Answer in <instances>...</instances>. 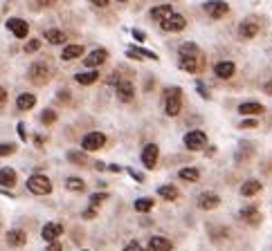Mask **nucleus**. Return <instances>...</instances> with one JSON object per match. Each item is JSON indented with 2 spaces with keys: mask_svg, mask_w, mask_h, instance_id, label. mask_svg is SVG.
I'll return each instance as SVG.
<instances>
[{
  "mask_svg": "<svg viewBox=\"0 0 272 251\" xmlns=\"http://www.w3.org/2000/svg\"><path fill=\"white\" fill-rule=\"evenodd\" d=\"M178 65L189 74H198L205 68V56L196 43H182L178 49Z\"/></svg>",
  "mask_w": 272,
  "mask_h": 251,
  "instance_id": "1",
  "label": "nucleus"
},
{
  "mask_svg": "<svg viewBox=\"0 0 272 251\" xmlns=\"http://www.w3.org/2000/svg\"><path fill=\"white\" fill-rule=\"evenodd\" d=\"M182 110V90L180 87H169L164 94V112L169 117L180 115Z\"/></svg>",
  "mask_w": 272,
  "mask_h": 251,
  "instance_id": "2",
  "label": "nucleus"
},
{
  "mask_svg": "<svg viewBox=\"0 0 272 251\" xmlns=\"http://www.w3.org/2000/svg\"><path fill=\"white\" fill-rule=\"evenodd\" d=\"M29 81L36 83V85H43V83L50 81V77H52V70H50L48 63L39 61V63H32V68H29Z\"/></svg>",
  "mask_w": 272,
  "mask_h": 251,
  "instance_id": "3",
  "label": "nucleus"
},
{
  "mask_svg": "<svg viewBox=\"0 0 272 251\" xmlns=\"http://www.w3.org/2000/svg\"><path fill=\"white\" fill-rule=\"evenodd\" d=\"M27 188L32 191L34 195H48L52 193V182H50L45 175H32V177L27 179Z\"/></svg>",
  "mask_w": 272,
  "mask_h": 251,
  "instance_id": "4",
  "label": "nucleus"
},
{
  "mask_svg": "<svg viewBox=\"0 0 272 251\" xmlns=\"http://www.w3.org/2000/svg\"><path fill=\"white\" fill-rule=\"evenodd\" d=\"M160 27L164 32H182L187 27V18L180 14H169L164 20H160Z\"/></svg>",
  "mask_w": 272,
  "mask_h": 251,
  "instance_id": "5",
  "label": "nucleus"
},
{
  "mask_svg": "<svg viewBox=\"0 0 272 251\" xmlns=\"http://www.w3.org/2000/svg\"><path fill=\"white\" fill-rule=\"evenodd\" d=\"M185 146L189 150H200L207 146V135L203 130H191L185 135Z\"/></svg>",
  "mask_w": 272,
  "mask_h": 251,
  "instance_id": "6",
  "label": "nucleus"
},
{
  "mask_svg": "<svg viewBox=\"0 0 272 251\" xmlns=\"http://www.w3.org/2000/svg\"><path fill=\"white\" fill-rule=\"evenodd\" d=\"M104 144H106V135H104V132H88L81 139L83 150H99Z\"/></svg>",
  "mask_w": 272,
  "mask_h": 251,
  "instance_id": "7",
  "label": "nucleus"
},
{
  "mask_svg": "<svg viewBox=\"0 0 272 251\" xmlns=\"http://www.w3.org/2000/svg\"><path fill=\"white\" fill-rule=\"evenodd\" d=\"M7 29H9L16 39H27V34H29V25L23 18H9L7 20Z\"/></svg>",
  "mask_w": 272,
  "mask_h": 251,
  "instance_id": "8",
  "label": "nucleus"
},
{
  "mask_svg": "<svg viewBox=\"0 0 272 251\" xmlns=\"http://www.w3.org/2000/svg\"><path fill=\"white\" fill-rule=\"evenodd\" d=\"M205 11H207L212 18H223V16L229 11V7H227V2H223V0H209V2H205Z\"/></svg>",
  "mask_w": 272,
  "mask_h": 251,
  "instance_id": "9",
  "label": "nucleus"
},
{
  "mask_svg": "<svg viewBox=\"0 0 272 251\" xmlns=\"http://www.w3.org/2000/svg\"><path fill=\"white\" fill-rule=\"evenodd\" d=\"M158 157H160V148H158L156 144H149L142 150V164H144L146 168H153V166L158 164Z\"/></svg>",
  "mask_w": 272,
  "mask_h": 251,
  "instance_id": "10",
  "label": "nucleus"
},
{
  "mask_svg": "<svg viewBox=\"0 0 272 251\" xmlns=\"http://www.w3.org/2000/svg\"><path fill=\"white\" fill-rule=\"evenodd\" d=\"M106 58H108V52L104 47H99V49H95V52H90L86 58H83V63H86L88 68H99L102 63H106Z\"/></svg>",
  "mask_w": 272,
  "mask_h": 251,
  "instance_id": "11",
  "label": "nucleus"
},
{
  "mask_svg": "<svg viewBox=\"0 0 272 251\" xmlns=\"http://www.w3.org/2000/svg\"><path fill=\"white\" fill-rule=\"evenodd\" d=\"M63 233V224H58V222H48L43 227V231H41V236H43L45 242H54L58 236Z\"/></svg>",
  "mask_w": 272,
  "mask_h": 251,
  "instance_id": "12",
  "label": "nucleus"
},
{
  "mask_svg": "<svg viewBox=\"0 0 272 251\" xmlns=\"http://www.w3.org/2000/svg\"><path fill=\"white\" fill-rule=\"evenodd\" d=\"M238 34H241V39H254V36L259 34V23L257 20H243L241 23V27H238Z\"/></svg>",
  "mask_w": 272,
  "mask_h": 251,
  "instance_id": "13",
  "label": "nucleus"
},
{
  "mask_svg": "<svg viewBox=\"0 0 272 251\" xmlns=\"http://www.w3.org/2000/svg\"><path fill=\"white\" fill-rule=\"evenodd\" d=\"M214 72L218 79H229V77H234V72H236V65H234L232 61H220V63H216Z\"/></svg>",
  "mask_w": 272,
  "mask_h": 251,
  "instance_id": "14",
  "label": "nucleus"
},
{
  "mask_svg": "<svg viewBox=\"0 0 272 251\" xmlns=\"http://www.w3.org/2000/svg\"><path fill=\"white\" fill-rule=\"evenodd\" d=\"M133 94H135V87L131 81H117V97L122 101H131Z\"/></svg>",
  "mask_w": 272,
  "mask_h": 251,
  "instance_id": "15",
  "label": "nucleus"
},
{
  "mask_svg": "<svg viewBox=\"0 0 272 251\" xmlns=\"http://www.w3.org/2000/svg\"><path fill=\"white\" fill-rule=\"evenodd\" d=\"M220 204V198L216 193H203L198 198V207L203 209V211H209V209H216Z\"/></svg>",
  "mask_w": 272,
  "mask_h": 251,
  "instance_id": "16",
  "label": "nucleus"
},
{
  "mask_svg": "<svg viewBox=\"0 0 272 251\" xmlns=\"http://www.w3.org/2000/svg\"><path fill=\"white\" fill-rule=\"evenodd\" d=\"M238 217H241L243 222H248V224H259V222H261V213H259V209H257V207H248V209H243V211L238 213Z\"/></svg>",
  "mask_w": 272,
  "mask_h": 251,
  "instance_id": "17",
  "label": "nucleus"
},
{
  "mask_svg": "<svg viewBox=\"0 0 272 251\" xmlns=\"http://www.w3.org/2000/svg\"><path fill=\"white\" fill-rule=\"evenodd\" d=\"M27 242V233L20 231V229H14V231L7 233V245L9 247H23Z\"/></svg>",
  "mask_w": 272,
  "mask_h": 251,
  "instance_id": "18",
  "label": "nucleus"
},
{
  "mask_svg": "<svg viewBox=\"0 0 272 251\" xmlns=\"http://www.w3.org/2000/svg\"><path fill=\"white\" fill-rule=\"evenodd\" d=\"M36 106V97L34 94H18V99H16V108L18 110H32V108Z\"/></svg>",
  "mask_w": 272,
  "mask_h": 251,
  "instance_id": "19",
  "label": "nucleus"
},
{
  "mask_svg": "<svg viewBox=\"0 0 272 251\" xmlns=\"http://www.w3.org/2000/svg\"><path fill=\"white\" fill-rule=\"evenodd\" d=\"M149 249L151 251H171V242L166 238H160V236H153L149 240Z\"/></svg>",
  "mask_w": 272,
  "mask_h": 251,
  "instance_id": "20",
  "label": "nucleus"
},
{
  "mask_svg": "<svg viewBox=\"0 0 272 251\" xmlns=\"http://www.w3.org/2000/svg\"><path fill=\"white\" fill-rule=\"evenodd\" d=\"M238 112H241V115H261L263 106L261 103H257V101H245V103L238 106Z\"/></svg>",
  "mask_w": 272,
  "mask_h": 251,
  "instance_id": "21",
  "label": "nucleus"
},
{
  "mask_svg": "<svg viewBox=\"0 0 272 251\" xmlns=\"http://www.w3.org/2000/svg\"><path fill=\"white\" fill-rule=\"evenodd\" d=\"M16 184V170L14 168H0V186H14Z\"/></svg>",
  "mask_w": 272,
  "mask_h": 251,
  "instance_id": "22",
  "label": "nucleus"
},
{
  "mask_svg": "<svg viewBox=\"0 0 272 251\" xmlns=\"http://www.w3.org/2000/svg\"><path fill=\"white\" fill-rule=\"evenodd\" d=\"M259 191H261V182H259V179H248V182L241 186V195H243V198H250V195L259 193Z\"/></svg>",
  "mask_w": 272,
  "mask_h": 251,
  "instance_id": "23",
  "label": "nucleus"
},
{
  "mask_svg": "<svg viewBox=\"0 0 272 251\" xmlns=\"http://www.w3.org/2000/svg\"><path fill=\"white\" fill-rule=\"evenodd\" d=\"M81 54H83V45H68V47H63L61 58H63V61H74V58H79Z\"/></svg>",
  "mask_w": 272,
  "mask_h": 251,
  "instance_id": "24",
  "label": "nucleus"
},
{
  "mask_svg": "<svg viewBox=\"0 0 272 251\" xmlns=\"http://www.w3.org/2000/svg\"><path fill=\"white\" fill-rule=\"evenodd\" d=\"M169 14H173L171 5H158V7H153V9H151V18L158 20V23H160V20H164Z\"/></svg>",
  "mask_w": 272,
  "mask_h": 251,
  "instance_id": "25",
  "label": "nucleus"
},
{
  "mask_svg": "<svg viewBox=\"0 0 272 251\" xmlns=\"http://www.w3.org/2000/svg\"><path fill=\"white\" fill-rule=\"evenodd\" d=\"M158 195H160V198H164V200H171V202H173V200H178V188L175 186H171V184H164V186H160L158 188Z\"/></svg>",
  "mask_w": 272,
  "mask_h": 251,
  "instance_id": "26",
  "label": "nucleus"
},
{
  "mask_svg": "<svg viewBox=\"0 0 272 251\" xmlns=\"http://www.w3.org/2000/svg\"><path fill=\"white\" fill-rule=\"evenodd\" d=\"M45 41L52 45H61L65 41V34L61 29H48V32H45Z\"/></svg>",
  "mask_w": 272,
  "mask_h": 251,
  "instance_id": "27",
  "label": "nucleus"
},
{
  "mask_svg": "<svg viewBox=\"0 0 272 251\" xmlns=\"http://www.w3.org/2000/svg\"><path fill=\"white\" fill-rule=\"evenodd\" d=\"M74 79H77V83H81V85H90V83H95L99 79V72H79Z\"/></svg>",
  "mask_w": 272,
  "mask_h": 251,
  "instance_id": "28",
  "label": "nucleus"
},
{
  "mask_svg": "<svg viewBox=\"0 0 272 251\" xmlns=\"http://www.w3.org/2000/svg\"><path fill=\"white\" fill-rule=\"evenodd\" d=\"M178 175H180V179H185V182H198L200 179L198 168H182Z\"/></svg>",
  "mask_w": 272,
  "mask_h": 251,
  "instance_id": "29",
  "label": "nucleus"
},
{
  "mask_svg": "<svg viewBox=\"0 0 272 251\" xmlns=\"http://www.w3.org/2000/svg\"><path fill=\"white\" fill-rule=\"evenodd\" d=\"M153 209V198H142V200H135V211L140 213H146Z\"/></svg>",
  "mask_w": 272,
  "mask_h": 251,
  "instance_id": "30",
  "label": "nucleus"
},
{
  "mask_svg": "<svg viewBox=\"0 0 272 251\" xmlns=\"http://www.w3.org/2000/svg\"><path fill=\"white\" fill-rule=\"evenodd\" d=\"M65 186H68V191H83V179L81 177H68V182H65Z\"/></svg>",
  "mask_w": 272,
  "mask_h": 251,
  "instance_id": "31",
  "label": "nucleus"
},
{
  "mask_svg": "<svg viewBox=\"0 0 272 251\" xmlns=\"http://www.w3.org/2000/svg\"><path fill=\"white\" fill-rule=\"evenodd\" d=\"M68 160L70 162H72V164H86V155H83V153H79V150H70V153H68Z\"/></svg>",
  "mask_w": 272,
  "mask_h": 251,
  "instance_id": "32",
  "label": "nucleus"
},
{
  "mask_svg": "<svg viewBox=\"0 0 272 251\" xmlns=\"http://www.w3.org/2000/svg\"><path fill=\"white\" fill-rule=\"evenodd\" d=\"M41 121H43V124H54V121H56V112L54 110H45L43 115H41Z\"/></svg>",
  "mask_w": 272,
  "mask_h": 251,
  "instance_id": "33",
  "label": "nucleus"
},
{
  "mask_svg": "<svg viewBox=\"0 0 272 251\" xmlns=\"http://www.w3.org/2000/svg\"><path fill=\"white\" fill-rule=\"evenodd\" d=\"M14 153H16V144H0V157L14 155Z\"/></svg>",
  "mask_w": 272,
  "mask_h": 251,
  "instance_id": "34",
  "label": "nucleus"
},
{
  "mask_svg": "<svg viewBox=\"0 0 272 251\" xmlns=\"http://www.w3.org/2000/svg\"><path fill=\"white\" fill-rule=\"evenodd\" d=\"M106 198H108V193H95V195H90V207H99V204H102Z\"/></svg>",
  "mask_w": 272,
  "mask_h": 251,
  "instance_id": "35",
  "label": "nucleus"
},
{
  "mask_svg": "<svg viewBox=\"0 0 272 251\" xmlns=\"http://www.w3.org/2000/svg\"><path fill=\"white\" fill-rule=\"evenodd\" d=\"M36 49H41V41H39V39H32L27 45H25V52H27V54L36 52Z\"/></svg>",
  "mask_w": 272,
  "mask_h": 251,
  "instance_id": "36",
  "label": "nucleus"
},
{
  "mask_svg": "<svg viewBox=\"0 0 272 251\" xmlns=\"http://www.w3.org/2000/svg\"><path fill=\"white\" fill-rule=\"evenodd\" d=\"M95 215H97V207H88L86 213H83V217H86V220H93Z\"/></svg>",
  "mask_w": 272,
  "mask_h": 251,
  "instance_id": "37",
  "label": "nucleus"
},
{
  "mask_svg": "<svg viewBox=\"0 0 272 251\" xmlns=\"http://www.w3.org/2000/svg\"><path fill=\"white\" fill-rule=\"evenodd\" d=\"M124 251H144V249L140 247V242H128L126 249H124Z\"/></svg>",
  "mask_w": 272,
  "mask_h": 251,
  "instance_id": "38",
  "label": "nucleus"
},
{
  "mask_svg": "<svg viewBox=\"0 0 272 251\" xmlns=\"http://www.w3.org/2000/svg\"><path fill=\"white\" fill-rule=\"evenodd\" d=\"M128 173H131V177L135 179V182H144V175L142 173H137V170H133V168H128Z\"/></svg>",
  "mask_w": 272,
  "mask_h": 251,
  "instance_id": "39",
  "label": "nucleus"
},
{
  "mask_svg": "<svg viewBox=\"0 0 272 251\" xmlns=\"http://www.w3.org/2000/svg\"><path fill=\"white\" fill-rule=\"evenodd\" d=\"M5 103H7V90H5L2 85H0V108L5 106Z\"/></svg>",
  "mask_w": 272,
  "mask_h": 251,
  "instance_id": "40",
  "label": "nucleus"
},
{
  "mask_svg": "<svg viewBox=\"0 0 272 251\" xmlns=\"http://www.w3.org/2000/svg\"><path fill=\"white\" fill-rule=\"evenodd\" d=\"M45 251H63V247H61L56 240H54V242H50V247H48Z\"/></svg>",
  "mask_w": 272,
  "mask_h": 251,
  "instance_id": "41",
  "label": "nucleus"
},
{
  "mask_svg": "<svg viewBox=\"0 0 272 251\" xmlns=\"http://www.w3.org/2000/svg\"><path fill=\"white\" fill-rule=\"evenodd\" d=\"M241 128H257V121H254V119H245L243 124H241Z\"/></svg>",
  "mask_w": 272,
  "mask_h": 251,
  "instance_id": "42",
  "label": "nucleus"
},
{
  "mask_svg": "<svg viewBox=\"0 0 272 251\" xmlns=\"http://www.w3.org/2000/svg\"><path fill=\"white\" fill-rule=\"evenodd\" d=\"M133 36H135L137 41H144V39H146V34L142 32V29H133Z\"/></svg>",
  "mask_w": 272,
  "mask_h": 251,
  "instance_id": "43",
  "label": "nucleus"
},
{
  "mask_svg": "<svg viewBox=\"0 0 272 251\" xmlns=\"http://www.w3.org/2000/svg\"><path fill=\"white\" fill-rule=\"evenodd\" d=\"M36 2H39V7H52L56 0H36Z\"/></svg>",
  "mask_w": 272,
  "mask_h": 251,
  "instance_id": "44",
  "label": "nucleus"
},
{
  "mask_svg": "<svg viewBox=\"0 0 272 251\" xmlns=\"http://www.w3.org/2000/svg\"><path fill=\"white\" fill-rule=\"evenodd\" d=\"M18 135H20V139H27V132H25V124H18Z\"/></svg>",
  "mask_w": 272,
  "mask_h": 251,
  "instance_id": "45",
  "label": "nucleus"
},
{
  "mask_svg": "<svg viewBox=\"0 0 272 251\" xmlns=\"http://www.w3.org/2000/svg\"><path fill=\"white\" fill-rule=\"evenodd\" d=\"M198 92H200V97L209 99V94H207V90H205V85H203V83H198Z\"/></svg>",
  "mask_w": 272,
  "mask_h": 251,
  "instance_id": "46",
  "label": "nucleus"
},
{
  "mask_svg": "<svg viewBox=\"0 0 272 251\" xmlns=\"http://www.w3.org/2000/svg\"><path fill=\"white\" fill-rule=\"evenodd\" d=\"M263 90H266V94H270V97H272V79L266 83V85H263Z\"/></svg>",
  "mask_w": 272,
  "mask_h": 251,
  "instance_id": "47",
  "label": "nucleus"
},
{
  "mask_svg": "<svg viewBox=\"0 0 272 251\" xmlns=\"http://www.w3.org/2000/svg\"><path fill=\"white\" fill-rule=\"evenodd\" d=\"M93 5H99V7H106L108 5V0H90Z\"/></svg>",
  "mask_w": 272,
  "mask_h": 251,
  "instance_id": "48",
  "label": "nucleus"
},
{
  "mask_svg": "<svg viewBox=\"0 0 272 251\" xmlns=\"http://www.w3.org/2000/svg\"><path fill=\"white\" fill-rule=\"evenodd\" d=\"M108 168H110L112 173H119V170H122V168H119V166H117V164H110V166H108Z\"/></svg>",
  "mask_w": 272,
  "mask_h": 251,
  "instance_id": "49",
  "label": "nucleus"
},
{
  "mask_svg": "<svg viewBox=\"0 0 272 251\" xmlns=\"http://www.w3.org/2000/svg\"><path fill=\"white\" fill-rule=\"evenodd\" d=\"M95 168H97V170H104V168H106V164H102V162H97V164H95Z\"/></svg>",
  "mask_w": 272,
  "mask_h": 251,
  "instance_id": "50",
  "label": "nucleus"
},
{
  "mask_svg": "<svg viewBox=\"0 0 272 251\" xmlns=\"http://www.w3.org/2000/svg\"><path fill=\"white\" fill-rule=\"evenodd\" d=\"M117 2H126V0H117Z\"/></svg>",
  "mask_w": 272,
  "mask_h": 251,
  "instance_id": "51",
  "label": "nucleus"
},
{
  "mask_svg": "<svg viewBox=\"0 0 272 251\" xmlns=\"http://www.w3.org/2000/svg\"><path fill=\"white\" fill-rule=\"evenodd\" d=\"M83 251H88V249H83Z\"/></svg>",
  "mask_w": 272,
  "mask_h": 251,
  "instance_id": "52",
  "label": "nucleus"
}]
</instances>
